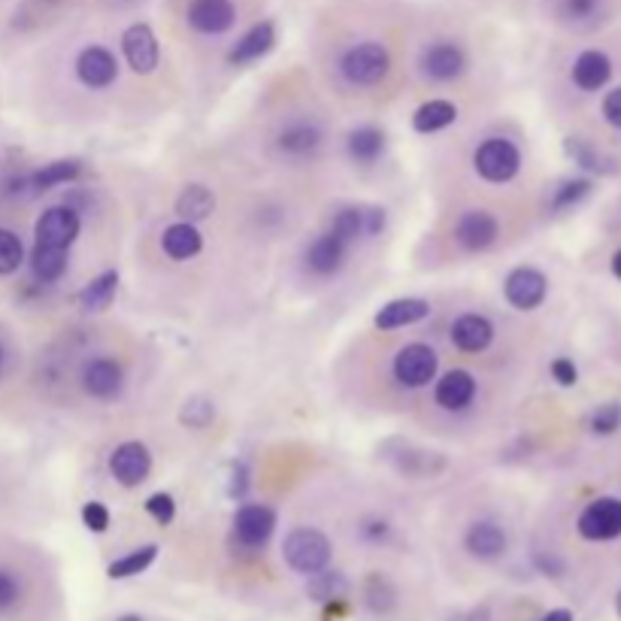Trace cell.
<instances>
[{"label":"cell","instance_id":"cell-48","mask_svg":"<svg viewBox=\"0 0 621 621\" xmlns=\"http://www.w3.org/2000/svg\"><path fill=\"white\" fill-rule=\"evenodd\" d=\"M540 621H573V612H570V609H552V612H546Z\"/></svg>","mask_w":621,"mask_h":621},{"label":"cell","instance_id":"cell-7","mask_svg":"<svg viewBox=\"0 0 621 621\" xmlns=\"http://www.w3.org/2000/svg\"><path fill=\"white\" fill-rule=\"evenodd\" d=\"M79 237V216L73 206H52L37 222V246H52V249H70L73 240Z\"/></svg>","mask_w":621,"mask_h":621},{"label":"cell","instance_id":"cell-49","mask_svg":"<svg viewBox=\"0 0 621 621\" xmlns=\"http://www.w3.org/2000/svg\"><path fill=\"white\" fill-rule=\"evenodd\" d=\"M612 273H615V276L621 279V249H618V252L612 255Z\"/></svg>","mask_w":621,"mask_h":621},{"label":"cell","instance_id":"cell-45","mask_svg":"<svg viewBox=\"0 0 621 621\" xmlns=\"http://www.w3.org/2000/svg\"><path fill=\"white\" fill-rule=\"evenodd\" d=\"M246 488H249V473H246V467H243V464H234V467H231L228 494H231V497H243V494H246Z\"/></svg>","mask_w":621,"mask_h":621},{"label":"cell","instance_id":"cell-2","mask_svg":"<svg viewBox=\"0 0 621 621\" xmlns=\"http://www.w3.org/2000/svg\"><path fill=\"white\" fill-rule=\"evenodd\" d=\"M388 67H391L388 49H385L382 43H373V40L352 46V49L343 55V61H340L343 76H346L352 85H361V88H370V85L382 82L385 73H388Z\"/></svg>","mask_w":621,"mask_h":621},{"label":"cell","instance_id":"cell-13","mask_svg":"<svg viewBox=\"0 0 621 621\" xmlns=\"http://www.w3.org/2000/svg\"><path fill=\"white\" fill-rule=\"evenodd\" d=\"M422 70L425 76L437 79V82H452L467 70V55L458 43H434L422 52Z\"/></svg>","mask_w":621,"mask_h":621},{"label":"cell","instance_id":"cell-10","mask_svg":"<svg viewBox=\"0 0 621 621\" xmlns=\"http://www.w3.org/2000/svg\"><path fill=\"white\" fill-rule=\"evenodd\" d=\"M185 19L197 34H225L237 22V7L231 0H191Z\"/></svg>","mask_w":621,"mask_h":621},{"label":"cell","instance_id":"cell-4","mask_svg":"<svg viewBox=\"0 0 621 621\" xmlns=\"http://www.w3.org/2000/svg\"><path fill=\"white\" fill-rule=\"evenodd\" d=\"M579 534L594 543L621 537V500L600 497V500L588 503L579 515Z\"/></svg>","mask_w":621,"mask_h":621},{"label":"cell","instance_id":"cell-41","mask_svg":"<svg viewBox=\"0 0 621 621\" xmlns=\"http://www.w3.org/2000/svg\"><path fill=\"white\" fill-rule=\"evenodd\" d=\"M19 594H22V585H19V579H16L10 570H4V567H0V609H10V606H16Z\"/></svg>","mask_w":621,"mask_h":621},{"label":"cell","instance_id":"cell-40","mask_svg":"<svg viewBox=\"0 0 621 621\" xmlns=\"http://www.w3.org/2000/svg\"><path fill=\"white\" fill-rule=\"evenodd\" d=\"M146 512L152 515V519H155L158 525H170V522H173V515H176V503H173L170 494L158 491V494H152V497L146 500Z\"/></svg>","mask_w":621,"mask_h":621},{"label":"cell","instance_id":"cell-21","mask_svg":"<svg viewBox=\"0 0 621 621\" xmlns=\"http://www.w3.org/2000/svg\"><path fill=\"white\" fill-rule=\"evenodd\" d=\"M273 43H276V31H273V25H270V22H258L255 28H249V31L240 37V43L231 49L228 61H231V64H252V61H258L261 55H267V52L273 49Z\"/></svg>","mask_w":621,"mask_h":621},{"label":"cell","instance_id":"cell-34","mask_svg":"<svg viewBox=\"0 0 621 621\" xmlns=\"http://www.w3.org/2000/svg\"><path fill=\"white\" fill-rule=\"evenodd\" d=\"M25 261V246L22 240L7 231V228H0V276H10L22 267Z\"/></svg>","mask_w":621,"mask_h":621},{"label":"cell","instance_id":"cell-16","mask_svg":"<svg viewBox=\"0 0 621 621\" xmlns=\"http://www.w3.org/2000/svg\"><path fill=\"white\" fill-rule=\"evenodd\" d=\"M428 313H431L428 300H422V297H400V300L385 303L373 322H376L379 331H397V328H409V325L422 322Z\"/></svg>","mask_w":621,"mask_h":621},{"label":"cell","instance_id":"cell-33","mask_svg":"<svg viewBox=\"0 0 621 621\" xmlns=\"http://www.w3.org/2000/svg\"><path fill=\"white\" fill-rule=\"evenodd\" d=\"M343 591H346V579L340 573H328V570L313 573V579H309V585H306V594L313 600H319V603L337 600Z\"/></svg>","mask_w":621,"mask_h":621},{"label":"cell","instance_id":"cell-6","mask_svg":"<svg viewBox=\"0 0 621 621\" xmlns=\"http://www.w3.org/2000/svg\"><path fill=\"white\" fill-rule=\"evenodd\" d=\"M546 291H549V282L540 270L534 267H515L506 282H503V294L506 300L522 309V313H531V309H537L543 300H546Z\"/></svg>","mask_w":621,"mask_h":621},{"label":"cell","instance_id":"cell-32","mask_svg":"<svg viewBox=\"0 0 621 621\" xmlns=\"http://www.w3.org/2000/svg\"><path fill=\"white\" fill-rule=\"evenodd\" d=\"M213 419H216V406H213V400H206V397H188L182 412H179V422L194 428V431L210 428Z\"/></svg>","mask_w":621,"mask_h":621},{"label":"cell","instance_id":"cell-25","mask_svg":"<svg viewBox=\"0 0 621 621\" xmlns=\"http://www.w3.org/2000/svg\"><path fill=\"white\" fill-rule=\"evenodd\" d=\"M161 249L173 258V261H188L203 249V237L191 222H176L164 231L161 237Z\"/></svg>","mask_w":621,"mask_h":621},{"label":"cell","instance_id":"cell-18","mask_svg":"<svg viewBox=\"0 0 621 621\" xmlns=\"http://www.w3.org/2000/svg\"><path fill=\"white\" fill-rule=\"evenodd\" d=\"M434 397L443 409L449 412H458L464 406H470V400L476 397V379L467 373V370H449L437 388H434Z\"/></svg>","mask_w":621,"mask_h":621},{"label":"cell","instance_id":"cell-47","mask_svg":"<svg viewBox=\"0 0 621 621\" xmlns=\"http://www.w3.org/2000/svg\"><path fill=\"white\" fill-rule=\"evenodd\" d=\"M361 534H364L367 540H382V537L388 534V525H385V522H370L367 528H361Z\"/></svg>","mask_w":621,"mask_h":621},{"label":"cell","instance_id":"cell-53","mask_svg":"<svg viewBox=\"0 0 621 621\" xmlns=\"http://www.w3.org/2000/svg\"><path fill=\"white\" fill-rule=\"evenodd\" d=\"M618 615H621V594H618Z\"/></svg>","mask_w":621,"mask_h":621},{"label":"cell","instance_id":"cell-43","mask_svg":"<svg viewBox=\"0 0 621 621\" xmlns=\"http://www.w3.org/2000/svg\"><path fill=\"white\" fill-rule=\"evenodd\" d=\"M552 376H555V382L564 385V388L576 385V379H579L576 364H573L570 358H555V361H552Z\"/></svg>","mask_w":621,"mask_h":621},{"label":"cell","instance_id":"cell-31","mask_svg":"<svg viewBox=\"0 0 621 621\" xmlns=\"http://www.w3.org/2000/svg\"><path fill=\"white\" fill-rule=\"evenodd\" d=\"M155 558H158V546H140V549H134L131 555L113 561L107 573H110V579H128V576L143 573Z\"/></svg>","mask_w":621,"mask_h":621},{"label":"cell","instance_id":"cell-26","mask_svg":"<svg viewBox=\"0 0 621 621\" xmlns=\"http://www.w3.org/2000/svg\"><path fill=\"white\" fill-rule=\"evenodd\" d=\"M455 119H458V107L452 100H428L416 110V116H412V128L419 134H437L449 128Z\"/></svg>","mask_w":621,"mask_h":621},{"label":"cell","instance_id":"cell-27","mask_svg":"<svg viewBox=\"0 0 621 621\" xmlns=\"http://www.w3.org/2000/svg\"><path fill=\"white\" fill-rule=\"evenodd\" d=\"M116 288H119V273L116 270H107L100 273L97 279H91L82 291H79V306L85 313H103L113 297H116Z\"/></svg>","mask_w":621,"mask_h":621},{"label":"cell","instance_id":"cell-20","mask_svg":"<svg viewBox=\"0 0 621 621\" xmlns=\"http://www.w3.org/2000/svg\"><path fill=\"white\" fill-rule=\"evenodd\" d=\"M213 210H216V194L206 185H200V182L185 185L182 194L176 197V216L182 222H191V225L203 222V219L213 216Z\"/></svg>","mask_w":621,"mask_h":621},{"label":"cell","instance_id":"cell-11","mask_svg":"<svg viewBox=\"0 0 621 621\" xmlns=\"http://www.w3.org/2000/svg\"><path fill=\"white\" fill-rule=\"evenodd\" d=\"M500 234L497 219L488 210H467L458 222H455V243L464 246L467 252H482L488 249Z\"/></svg>","mask_w":621,"mask_h":621},{"label":"cell","instance_id":"cell-37","mask_svg":"<svg viewBox=\"0 0 621 621\" xmlns=\"http://www.w3.org/2000/svg\"><path fill=\"white\" fill-rule=\"evenodd\" d=\"M588 191H591V182H588V179H570V182H564V185L555 191L552 210H570V206H576Z\"/></svg>","mask_w":621,"mask_h":621},{"label":"cell","instance_id":"cell-14","mask_svg":"<svg viewBox=\"0 0 621 621\" xmlns=\"http://www.w3.org/2000/svg\"><path fill=\"white\" fill-rule=\"evenodd\" d=\"M125 373L116 358H94L82 370V388L97 400H113L122 391Z\"/></svg>","mask_w":621,"mask_h":621},{"label":"cell","instance_id":"cell-24","mask_svg":"<svg viewBox=\"0 0 621 621\" xmlns=\"http://www.w3.org/2000/svg\"><path fill=\"white\" fill-rule=\"evenodd\" d=\"M343 261H346V243H343L340 237H334V234L319 237L313 246H309V252H306V264H309V270L319 273V276H331V273H337V270L343 267Z\"/></svg>","mask_w":621,"mask_h":621},{"label":"cell","instance_id":"cell-36","mask_svg":"<svg viewBox=\"0 0 621 621\" xmlns=\"http://www.w3.org/2000/svg\"><path fill=\"white\" fill-rule=\"evenodd\" d=\"M364 600H367V606L373 609V612H388L391 606H394V588H391V582L388 579H382V576H370L367 579V588H364Z\"/></svg>","mask_w":621,"mask_h":621},{"label":"cell","instance_id":"cell-5","mask_svg":"<svg viewBox=\"0 0 621 621\" xmlns=\"http://www.w3.org/2000/svg\"><path fill=\"white\" fill-rule=\"evenodd\" d=\"M437 376V352L425 343H409L394 355V379L409 388H422Z\"/></svg>","mask_w":621,"mask_h":621},{"label":"cell","instance_id":"cell-50","mask_svg":"<svg viewBox=\"0 0 621 621\" xmlns=\"http://www.w3.org/2000/svg\"><path fill=\"white\" fill-rule=\"evenodd\" d=\"M4 358H7V355H4V346H0V373H4Z\"/></svg>","mask_w":621,"mask_h":621},{"label":"cell","instance_id":"cell-29","mask_svg":"<svg viewBox=\"0 0 621 621\" xmlns=\"http://www.w3.org/2000/svg\"><path fill=\"white\" fill-rule=\"evenodd\" d=\"M31 270L40 282H58L67 270V249L37 246L31 255Z\"/></svg>","mask_w":621,"mask_h":621},{"label":"cell","instance_id":"cell-42","mask_svg":"<svg viewBox=\"0 0 621 621\" xmlns=\"http://www.w3.org/2000/svg\"><path fill=\"white\" fill-rule=\"evenodd\" d=\"M567 152L576 158V164L591 167V170H600V158H597V152H594L591 146H585L579 137H570V140H567Z\"/></svg>","mask_w":621,"mask_h":621},{"label":"cell","instance_id":"cell-35","mask_svg":"<svg viewBox=\"0 0 621 621\" xmlns=\"http://www.w3.org/2000/svg\"><path fill=\"white\" fill-rule=\"evenodd\" d=\"M331 234L340 237L346 246L355 243L358 237H364V210H343V213L334 219Z\"/></svg>","mask_w":621,"mask_h":621},{"label":"cell","instance_id":"cell-46","mask_svg":"<svg viewBox=\"0 0 621 621\" xmlns=\"http://www.w3.org/2000/svg\"><path fill=\"white\" fill-rule=\"evenodd\" d=\"M597 10V0H564V13L570 19H588Z\"/></svg>","mask_w":621,"mask_h":621},{"label":"cell","instance_id":"cell-22","mask_svg":"<svg viewBox=\"0 0 621 621\" xmlns=\"http://www.w3.org/2000/svg\"><path fill=\"white\" fill-rule=\"evenodd\" d=\"M609 76H612V61H609L603 52H597V49L582 52V55L576 58V64H573V82H576L582 91H597V88H603V85L609 82Z\"/></svg>","mask_w":621,"mask_h":621},{"label":"cell","instance_id":"cell-39","mask_svg":"<svg viewBox=\"0 0 621 621\" xmlns=\"http://www.w3.org/2000/svg\"><path fill=\"white\" fill-rule=\"evenodd\" d=\"M82 522H85V528H88V531L103 534V531L110 528V509L103 506L100 500H91V503H85V506H82Z\"/></svg>","mask_w":621,"mask_h":621},{"label":"cell","instance_id":"cell-9","mask_svg":"<svg viewBox=\"0 0 621 621\" xmlns=\"http://www.w3.org/2000/svg\"><path fill=\"white\" fill-rule=\"evenodd\" d=\"M76 76L85 88H110L119 76V61L110 49H103V46H88L79 52L76 58Z\"/></svg>","mask_w":621,"mask_h":621},{"label":"cell","instance_id":"cell-3","mask_svg":"<svg viewBox=\"0 0 621 621\" xmlns=\"http://www.w3.org/2000/svg\"><path fill=\"white\" fill-rule=\"evenodd\" d=\"M473 167H476V173H479L485 182L503 185V182H509L515 173H519V167H522V155H519V149H515L509 140H503V137H491V140H485V143L476 149V155H473Z\"/></svg>","mask_w":621,"mask_h":621},{"label":"cell","instance_id":"cell-44","mask_svg":"<svg viewBox=\"0 0 621 621\" xmlns=\"http://www.w3.org/2000/svg\"><path fill=\"white\" fill-rule=\"evenodd\" d=\"M603 116H606L609 125L621 128V88H615V91L606 94V100H603Z\"/></svg>","mask_w":621,"mask_h":621},{"label":"cell","instance_id":"cell-28","mask_svg":"<svg viewBox=\"0 0 621 621\" xmlns=\"http://www.w3.org/2000/svg\"><path fill=\"white\" fill-rule=\"evenodd\" d=\"M349 155L355 164H373L379 161V155L385 152V137L376 128H358L349 134Z\"/></svg>","mask_w":621,"mask_h":621},{"label":"cell","instance_id":"cell-12","mask_svg":"<svg viewBox=\"0 0 621 621\" xmlns=\"http://www.w3.org/2000/svg\"><path fill=\"white\" fill-rule=\"evenodd\" d=\"M122 49H125V58L131 64L134 73H152L161 61V49H158V40L152 34L149 25L137 22L125 31L122 37Z\"/></svg>","mask_w":621,"mask_h":621},{"label":"cell","instance_id":"cell-52","mask_svg":"<svg viewBox=\"0 0 621 621\" xmlns=\"http://www.w3.org/2000/svg\"><path fill=\"white\" fill-rule=\"evenodd\" d=\"M464 621H479V618H476V615H470V618H464Z\"/></svg>","mask_w":621,"mask_h":621},{"label":"cell","instance_id":"cell-38","mask_svg":"<svg viewBox=\"0 0 621 621\" xmlns=\"http://www.w3.org/2000/svg\"><path fill=\"white\" fill-rule=\"evenodd\" d=\"M621 425V406L618 403H603L594 416H591V431L606 437V434H615Z\"/></svg>","mask_w":621,"mask_h":621},{"label":"cell","instance_id":"cell-17","mask_svg":"<svg viewBox=\"0 0 621 621\" xmlns=\"http://www.w3.org/2000/svg\"><path fill=\"white\" fill-rule=\"evenodd\" d=\"M491 340H494V325L479 313H467L452 325V343L467 355L485 352L491 346Z\"/></svg>","mask_w":621,"mask_h":621},{"label":"cell","instance_id":"cell-15","mask_svg":"<svg viewBox=\"0 0 621 621\" xmlns=\"http://www.w3.org/2000/svg\"><path fill=\"white\" fill-rule=\"evenodd\" d=\"M152 470V455L143 443H122L113 458H110V473L125 485V488H134L140 485Z\"/></svg>","mask_w":621,"mask_h":621},{"label":"cell","instance_id":"cell-1","mask_svg":"<svg viewBox=\"0 0 621 621\" xmlns=\"http://www.w3.org/2000/svg\"><path fill=\"white\" fill-rule=\"evenodd\" d=\"M282 555L294 573L313 576L331 564V540L316 528H297L285 537Z\"/></svg>","mask_w":621,"mask_h":621},{"label":"cell","instance_id":"cell-19","mask_svg":"<svg viewBox=\"0 0 621 621\" xmlns=\"http://www.w3.org/2000/svg\"><path fill=\"white\" fill-rule=\"evenodd\" d=\"M464 546L473 558L491 561V558H500L506 552V534L494 522H476V525H470V531L464 537Z\"/></svg>","mask_w":621,"mask_h":621},{"label":"cell","instance_id":"cell-8","mask_svg":"<svg viewBox=\"0 0 621 621\" xmlns=\"http://www.w3.org/2000/svg\"><path fill=\"white\" fill-rule=\"evenodd\" d=\"M276 528V512L264 503H246L237 509V519H234V534L240 540V546L246 549H258L270 540Z\"/></svg>","mask_w":621,"mask_h":621},{"label":"cell","instance_id":"cell-51","mask_svg":"<svg viewBox=\"0 0 621 621\" xmlns=\"http://www.w3.org/2000/svg\"><path fill=\"white\" fill-rule=\"evenodd\" d=\"M119 621H140L137 615H125V618H119Z\"/></svg>","mask_w":621,"mask_h":621},{"label":"cell","instance_id":"cell-23","mask_svg":"<svg viewBox=\"0 0 621 621\" xmlns=\"http://www.w3.org/2000/svg\"><path fill=\"white\" fill-rule=\"evenodd\" d=\"M279 149L291 158H306L322 146V131L313 122H294L279 131Z\"/></svg>","mask_w":621,"mask_h":621},{"label":"cell","instance_id":"cell-30","mask_svg":"<svg viewBox=\"0 0 621 621\" xmlns=\"http://www.w3.org/2000/svg\"><path fill=\"white\" fill-rule=\"evenodd\" d=\"M79 161H73V158H67V161H52V164H46L43 170H37L31 179H28V185L34 188V191H49V188H55V185H67V182H73L76 176H79Z\"/></svg>","mask_w":621,"mask_h":621}]
</instances>
